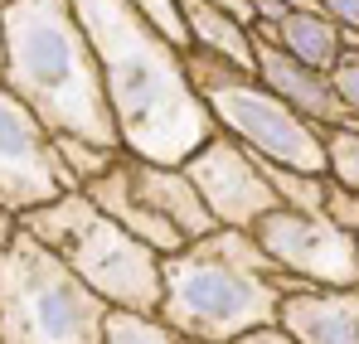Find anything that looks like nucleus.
<instances>
[{"label": "nucleus", "instance_id": "393cba45", "mask_svg": "<svg viewBox=\"0 0 359 344\" xmlns=\"http://www.w3.org/2000/svg\"><path fill=\"white\" fill-rule=\"evenodd\" d=\"M15 233H20V219H15V214H5V209H0V247H5V242H10V238H15Z\"/></svg>", "mask_w": 359, "mask_h": 344}, {"label": "nucleus", "instance_id": "bb28decb", "mask_svg": "<svg viewBox=\"0 0 359 344\" xmlns=\"http://www.w3.org/2000/svg\"><path fill=\"white\" fill-rule=\"evenodd\" d=\"M287 10H320V0H282Z\"/></svg>", "mask_w": 359, "mask_h": 344}, {"label": "nucleus", "instance_id": "4468645a", "mask_svg": "<svg viewBox=\"0 0 359 344\" xmlns=\"http://www.w3.org/2000/svg\"><path fill=\"white\" fill-rule=\"evenodd\" d=\"M184 10V25H189V39L194 49H209L219 58H233L238 68L257 73V54H252V25H243L238 15L219 10L214 0H180Z\"/></svg>", "mask_w": 359, "mask_h": 344}, {"label": "nucleus", "instance_id": "0eeeda50", "mask_svg": "<svg viewBox=\"0 0 359 344\" xmlns=\"http://www.w3.org/2000/svg\"><path fill=\"white\" fill-rule=\"evenodd\" d=\"M83 194L107 219H117L131 238L156 247L161 257H175L180 247L219 233V219L199 199L184 165H156V160H136V156L121 151L117 165L102 179H93Z\"/></svg>", "mask_w": 359, "mask_h": 344}, {"label": "nucleus", "instance_id": "5701e85b", "mask_svg": "<svg viewBox=\"0 0 359 344\" xmlns=\"http://www.w3.org/2000/svg\"><path fill=\"white\" fill-rule=\"evenodd\" d=\"M238 344H297L282 325H267V330H252V335H243Z\"/></svg>", "mask_w": 359, "mask_h": 344}, {"label": "nucleus", "instance_id": "b1692460", "mask_svg": "<svg viewBox=\"0 0 359 344\" xmlns=\"http://www.w3.org/2000/svg\"><path fill=\"white\" fill-rule=\"evenodd\" d=\"M219 10H229V15H238L243 25H257V10H252V0H214Z\"/></svg>", "mask_w": 359, "mask_h": 344}, {"label": "nucleus", "instance_id": "ddd939ff", "mask_svg": "<svg viewBox=\"0 0 359 344\" xmlns=\"http://www.w3.org/2000/svg\"><path fill=\"white\" fill-rule=\"evenodd\" d=\"M252 29H262L267 39H277L282 49L301 63H311V68H320V73H330L340 58H345V29L325 15V10H292L282 25H252Z\"/></svg>", "mask_w": 359, "mask_h": 344}, {"label": "nucleus", "instance_id": "4be33fe9", "mask_svg": "<svg viewBox=\"0 0 359 344\" xmlns=\"http://www.w3.org/2000/svg\"><path fill=\"white\" fill-rule=\"evenodd\" d=\"M320 10H325L340 29H359V0H320Z\"/></svg>", "mask_w": 359, "mask_h": 344}, {"label": "nucleus", "instance_id": "a878e982", "mask_svg": "<svg viewBox=\"0 0 359 344\" xmlns=\"http://www.w3.org/2000/svg\"><path fill=\"white\" fill-rule=\"evenodd\" d=\"M5 5L10 0H0V68H5Z\"/></svg>", "mask_w": 359, "mask_h": 344}, {"label": "nucleus", "instance_id": "423d86ee", "mask_svg": "<svg viewBox=\"0 0 359 344\" xmlns=\"http://www.w3.org/2000/svg\"><path fill=\"white\" fill-rule=\"evenodd\" d=\"M184 58H189V83L209 102L219 131H229L233 141H243L262 160H277V165L311 170V174H330L325 126L301 116L252 68H238L233 58H219L209 49H189Z\"/></svg>", "mask_w": 359, "mask_h": 344}, {"label": "nucleus", "instance_id": "39448f33", "mask_svg": "<svg viewBox=\"0 0 359 344\" xmlns=\"http://www.w3.org/2000/svg\"><path fill=\"white\" fill-rule=\"evenodd\" d=\"M20 228L34 233L44 247H54L107 305L161 310V296H165L161 262L165 257L156 247H146L141 238H131L117 219H107L83 189L63 194V199L34 209V214H25Z\"/></svg>", "mask_w": 359, "mask_h": 344}, {"label": "nucleus", "instance_id": "9d476101", "mask_svg": "<svg viewBox=\"0 0 359 344\" xmlns=\"http://www.w3.org/2000/svg\"><path fill=\"white\" fill-rule=\"evenodd\" d=\"M184 174L194 179V189L209 204V214L219 219V228L252 233L257 219H267L272 209H282L277 204V189L262 174V160L243 141H233L229 131H219L209 146H199L184 160Z\"/></svg>", "mask_w": 359, "mask_h": 344}, {"label": "nucleus", "instance_id": "20e7f679", "mask_svg": "<svg viewBox=\"0 0 359 344\" xmlns=\"http://www.w3.org/2000/svg\"><path fill=\"white\" fill-rule=\"evenodd\" d=\"M112 305L34 233L0 247V344H102Z\"/></svg>", "mask_w": 359, "mask_h": 344}, {"label": "nucleus", "instance_id": "2eb2a0df", "mask_svg": "<svg viewBox=\"0 0 359 344\" xmlns=\"http://www.w3.org/2000/svg\"><path fill=\"white\" fill-rule=\"evenodd\" d=\"M262 160V156H257ZM267 184L277 189V204L282 209H301V214H325L330 204V174H311V170H292V165H277V160H262Z\"/></svg>", "mask_w": 359, "mask_h": 344}, {"label": "nucleus", "instance_id": "1a4fd4ad", "mask_svg": "<svg viewBox=\"0 0 359 344\" xmlns=\"http://www.w3.org/2000/svg\"><path fill=\"white\" fill-rule=\"evenodd\" d=\"M252 238L297 287H359V238L330 214L272 209L252 223Z\"/></svg>", "mask_w": 359, "mask_h": 344}, {"label": "nucleus", "instance_id": "9b49d317", "mask_svg": "<svg viewBox=\"0 0 359 344\" xmlns=\"http://www.w3.org/2000/svg\"><path fill=\"white\" fill-rule=\"evenodd\" d=\"M252 54H257V78H262L282 102H292L301 116H311L316 126L330 131V126H355L359 121V116L340 102L330 73H320V68L292 58L277 39H267L262 29H252Z\"/></svg>", "mask_w": 359, "mask_h": 344}, {"label": "nucleus", "instance_id": "6ab92c4d", "mask_svg": "<svg viewBox=\"0 0 359 344\" xmlns=\"http://www.w3.org/2000/svg\"><path fill=\"white\" fill-rule=\"evenodd\" d=\"M131 5H136V10H141V15H146V20H151V25H156V29H161L170 44H175V49H184V54L194 49V39H189V25H184V10H180V0H131Z\"/></svg>", "mask_w": 359, "mask_h": 344}, {"label": "nucleus", "instance_id": "412c9836", "mask_svg": "<svg viewBox=\"0 0 359 344\" xmlns=\"http://www.w3.org/2000/svg\"><path fill=\"white\" fill-rule=\"evenodd\" d=\"M330 83H335V92H340V102L359 116V58L355 54H345L330 68Z\"/></svg>", "mask_w": 359, "mask_h": 344}, {"label": "nucleus", "instance_id": "f8f14e48", "mask_svg": "<svg viewBox=\"0 0 359 344\" xmlns=\"http://www.w3.org/2000/svg\"><path fill=\"white\" fill-rule=\"evenodd\" d=\"M297 344H359V287H297L277 320Z\"/></svg>", "mask_w": 359, "mask_h": 344}, {"label": "nucleus", "instance_id": "f3484780", "mask_svg": "<svg viewBox=\"0 0 359 344\" xmlns=\"http://www.w3.org/2000/svg\"><path fill=\"white\" fill-rule=\"evenodd\" d=\"M54 151H59L63 165H68V174L78 179V189H88L93 179H102V174L121 160V151H112V146H93V141H78V136H54Z\"/></svg>", "mask_w": 359, "mask_h": 344}, {"label": "nucleus", "instance_id": "6e6552de", "mask_svg": "<svg viewBox=\"0 0 359 344\" xmlns=\"http://www.w3.org/2000/svg\"><path fill=\"white\" fill-rule=\"evenodd\" d=\"M63 194H78V179L54 151V131L0 83V209L25 219Z\"/></svg>", "mask_w": 359, "mask_h": 344}, {"label": "nucleus", "instance_id": "a211bd4d", "mask_svg": "<svg viewBox=\"0 0 359 344\" xmlns=\"http://www.w3.org/2000/svg\"><path fill=\"white\" fill-rule=\"evenodd\" d=\"M325 146H330V179H340L345 189L359 194V121L355 126H330Z\"/></svg>", "mask_w": 359, "mask_h": 344}, {"label": "nucleus", "instance_id": "cd10ccee", "mask_svg": "<svg viewBox=\"0 0 359 344\" xmlns=\"http://www.w3.org/2000/svg\"><path fill=\"white\" fill-rule=\"evenodd\" d=\"M194 344H214V340H194Z\"/></svg>", "mask_w": 359, "mask_h": 344}, {"label": "nucleus", "instance_id": "aec40b11", "mask_svg": "<svg viewBox=\"0 0 359 344\" xmlns=\"http://www.w3.org/2000/svg\"><path fill=\"white\" fill-rule=\"evenodd\" d=\"M325 214H330L345 233H355V238H359V194H355V189H345L340 179H330V204H325Z\"/></svg>", "mask_w": 359, "mask_h": 344}, {"label": "nucleus", "instance_id": "7ed1b4c3", "mask_svg": "<svg viewBox=\"0 0 359 344\" xmlns=\"http://www.w3.org/2000/svg\"><path fill=\"white\" fill-rule=\"evenodd\" d=\"M161 315L189 340L238 344L252 330L282 320L292 277L243 228H219L161 262Z\"/></svg>", "mask_w": 359, "mask_h": 344}, {"label": "nucleus", "instance_id": "f257e3e1", "mask_svg": "<svg viewBox=\"0 0 359 344\" xmlns=\"http://www.w3.org/2000/svg\"><path fill=\"white\" fill-rule=\"evenodd\" d=\"M73 10L97 49L126 156L184 165L219 136L209 102L189 83L184 49H175L131 0H73Z\"/></svg>", "mask_w": 359, "mask_h": 344}, {"label": "nucleus", "instance_id": "dca6fc26", "mask_svg": "<svg viewBox=\"0 0 359 344\" xmlns=\"http://www.w3.org/2000/svg\"><path fill=\"white\" fill-rule=\"evenodd\" d=\"M102 344H194V340L180 335L161 310H121V305H112Z\"/></svg>", "mask_w": 359, "mask_h": 344}, {"label": "nucleus", "instance_id": "f03ea898", "mask_svg": "<svg viewBox=\"0 0 359 344\" xmlns=\"http://www.w3.org/2000/svg\"><path fill=\"white\" fill-rule=\"evenodd\" d=\"M0 83L54 136H78L121 151L107 78L73 0H10L5 5V68Z\"/></svg>", "mask_w": 359, "mask_h": 344}]
</instances>
